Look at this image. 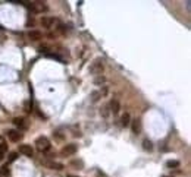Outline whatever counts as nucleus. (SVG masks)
I'll list each match as a JSON object with an SVG mask.
<instances>
[{
    "label": "nucleus",
    "instance_id": "1",
    "mask_svg": "<svg viewBox=\"0 0 191 177\" xmlns=\"http://www.w3.org/2000/svg\"><path fill=\"white\" fill-rule=\"evenodd\" d=\"M35 146H37V149L41 151V152H46V151H49V149L52 148L49 138H46V136H38V138L35 139Z\"/></svg>",
    "mask_w": 191,
    "mask_h": 177
},
{
    "label": "nucleus",
    "instance_id": "2",
    "mask_svg": "<svg viewBox=\"0 0 191 177\" xmlns=\"http://www.w3.org/2000/svg\"><path fill=\"white\" fill-rule=\"evenodd\" d=\"M104 71V62L103 59H100V57H97L93 63H91V66H90V72L93 73V75H102Z\"/></svg>",
    "mask_w": 191,
    "mask_h": 177
},
{
    "label": "nucleus",
    "instance_id": "3",
    "mask_svg": "<svg viewBox=\"0 0 191 177\" xmlns=\"http://www.w3.org/2000/svg\"><path fill=\"white\" fill-rule=\"evenodd\" d=\"M77 152V145L75 143H68V145H65L63 148H62V151H60V154L63 155V157H71V155H74Z\"/></svg>",
    "mask_w": 191,
    "mask_h": 177
},
{
    "label": "nucleus",
    "instance_id": "4",
    "mask_svg": "<svg viewBox=\"0 0 191 177\" xmlns=\"http://www.w3.org/2000/svg\"><path fill=\"white\" fill-rule=\"evenodd\" d=\"M31 9L34 10L35 13H43V12H47V6L46 3H41V1H35V3H31Z\"/></svg>",
    "mask_w": 191,
    "mask_h": 177
},
{
    "label": "nucleus",
    "instance_id": "5",
    "mask_svg": "<svg viewBox=\"0 0 191 177\" xmlns=\"http://www.w3.org/2000/svg\"><path fill=\"white\" fill-rule=\"evenodd\" d=\"M7 138H9V141L10 142H19L21 139H22V133H21L19 130L12 129V130L7 132Z\"/></svg>",
    "mask_w": 191,
    "mask_h": 177
},
{
    "label": "nucleus",
    "instance_id": "6",
    "mask_svg": "<svg viewBox=\"0 0 191 177\" xmlns=\"http://www.w3.org/2000/svg\"><path fill=\"white\" fill-rule=\"evenodd\" d=\"M19 152L24 154L25 157H33V155H34V149H33V146H31V145H27V143L19 146Z\"/></svg>",
    "mask_w": 191,
    "mask_h": 177
},
{
    "label": "nucleus",
    "instance_id": "7",
    "mask_svg": "<svg viewBox=\"0 0 191 177\" xmlns=\"http://www.w3.org/2000/svg\"><path fill=\"white\" fill-rule=\"evenodd\" d=\"M54 22H56V19L52 18V16H43L41 18V25H43V28H47V29H50L53 25H54Z\"/></svg>",
    "mask_w": 191,
    "mask_h": 177
},
{
    "label": "nucleus",
    "instance_id": "8",
    "mask_svg": "<svg viewBox=\"0 0 191 177\" xmlns=\"http://www.w3.org/2000/svg\"><path fill=\"white\" fill-rule=\"evenodd\" d=\"M109 110H110V113L118 114V113L121 111V104H119V101H118V100H112V101L109 103Z\"/></svg>",
    "mask_w": 191,
    "mask_h": 177
},
{
    "label": "nucleus",
    "instance_id": "9",
    "mask_svg": "<svg viewBox=\"0 0 191 177\" xmlns=\"http://www.w3.org/2000/svg\"><path fill=\"white\" fill-rule=\"evenodd\" d=\"M28 38H30L31 41H40V40L43 38V34H41L40 31H37V29H31V31L28 32Z\"/></svg>",
    "mask_w": 191,
    "mask_h": 177
},
{
    "label": "nucleus",
    "instance_id": "10",
    "mask_svg": "<svg viewBox=\"0 0 191 177\" xmlns=\"http://www.w3.org/2000/svg\"><path fill=\"white\" fill-rule=\"evenodd\" d=\"M49 168H52V170H63V164H60V162H56V161H47V162H44Z\"/></svg>",
    "mask_w": 191,
    "mask_h": 177
},
{
    "label": "nucleus",
    "instance_id": "11",
    "mask_svg": "<svg viewBox=\"0 0 191 177\" xmlns=\"http://www.w3.org/2000/svg\"><path fill=\"white\" fill-rule=\"evenodd\" d=\"M121 124L123 126V127H126V126H129V124H131V116H129V113H125V114H122Z\"/></svg>",
    "mask_w": 191,
    "mask_h": 177
},
{
    "label": "nucleus",
    "instance_id": "12",
    "mask_svg": "<svg viewBox=\"0 0 191 177\" xmlns=\"http://www.w3.org/2000/svg\"><path fill=\"white\" fill-rule=\"evenodd\" d=\"M13 123H15V126L19 127V129H25V127H27L25 119H22V117H15V119H13Z\"/></svg>",
    "mask_w": 191,
    "mask_h": 177
},
{
    "label": "nucleus",
    "instance_id": "13",
    "mask_svg": "<svg viewBox=\"0 0 191 177\" xmlns=\"http://www.w3.org/2000/svg\"><path fill=\"white\" fill-rule=\"evenodd\" d=\"M131 124H132V132L135 135H138L140 130H141V124H140V120H131Z\"/></svg>",
    "mask_w": 191,
    "mask_h": 177
},
{
    "label": "nucleus",
    "instance_id": "14",
    "mask_svg": "<svg viewBox=\"0 0 191 177\" xmlns=\"http://www.w3.org/2000/svg\"><path fill=\"white\" fill-rule=\"evenodd\" d=\"M166 167H169V168H178V167H179V161H176V159H169V161L166 162Z\"/></svg>",
    "mask_w": 191,
    "mask_h": 177
},
{
    "label": "nucleus",
    "instance_id": "15",
    "mask_svg": "<svg viewBox=\"0 0 191 177\" xmlns=\"http://www.w3.org/2000/svg\"><path fill=\"white\" fill-rule=\"evenodd\" d=\"M143 148H144L146 151H152V149H153V143L149 141V139H144V141H143Z\"/></svg>",
    "mask_w": 191,
    "mask_h": 177
},
{
    "label": "nucleus",
    "instance_id": "16",
    "mask_svg": "<svg viewBox=\"0 0 191 177\" xmlns=\"http://www.w3.org/2000/svg\"><path fill=\"white\" fill-rule=\"evenodd\" d=\"M100 97H102V92H100V91H93V92H91V101H93V103H96Z\"/></svg>",
    "mask_w": 191,
    "mask_h": 177
},
{
    "label": "nucleus",
    "instance_id": "17",
    "mask_svg": "<svg viewBox=\"0 0 191 177\" xmlns=\"http://www.w3.org/2000/svg\"><path fill=\"white\" fill-rule=\"evenodd\" d=\"M100 113H102V116H103V117H107V116H109V113H110V110H109V104H106Z\"/></svg>",
    "mask_w": 191,
    "mask_h": 177
},
{
    "label": "nucleus",
    "instance_id": "18",
    "mask_svg": "<svg viewBox=\"0 0 191 177\" xmlns=\"http://www.w3.org/2000/svg\"><path fill=\"white\" fill-rule=\"evenodd\" d=\"M0 173H3L4 176H9V174H10V171H9V167H7V164H4V165L1 167V170H0Z\"/></svg>",
    "mask_w": 191,
    "mask_h": 177
},
{
    "label": "nucleus",
    "instance_id": "19",
    "mask_svg": "<svg viewBox=\"0 0 191 177\" xmlns=\"http://www.w3.org/2000/svg\"><path fill=\"white\" fill-rule=\"evenodd\" d=\"M16 158H18V152H10V155H9V159H7V161H9V162H13Z\"/></svg>",
    "mask_w": 191,
    "mask_h": 177
},
{
    "label": "nucleus",
    "instance_id": "20",
    "mask_svg": "<svg viewBox=\"0 0 191 177\" xmlns=\"http://www.w3.org/2000/svg\"><path fill=\"white\" fill-rule=\"evenodd\" d=\"M104 81H106V79L102 76V78H96V81H94V82H96V84H102V82H104Z\"/></svg>",
    "mask_w": 191,
    "mask_h": 177
},
{
    "label": "nucleus",
    "instance_id": "21",
    "mask_svg": "<svg viewBox=\"0 0 191 177\" xmlns=\"http://www.w3.org/2000/svg\"><path fill=\"white\" fill-rule=\"evenodd\" d=\"M4 151H6V146H4V145H1V143H0V154H3V152H4Z\"/></svg>",
    "mask_w": 191,
    "mask_h": 177
},
{
    "label": "nucleus",
    "instance_id": "22",
    "mask_svg": "<svg viewBox=\"0 0 191 177\" xmlns=\"http://www.w3.org/2000/svg\"><path fill=\"white\" fill-rule=\"evenodd\" d=\"M1 158H3V154H0V159H1Z\"/></svg>",
    "mask_w": 191,
    "mask_h": 177
},
{
    "label": "nucleus",
    "instance_id": "23",
    "mask_svg": "<svg viewBox=\"0 0 191 177\" xmlns=\"http://www.w3.org/2000/svg\"><path fill=\"white\" fill-rule=\"evenodd\" d=\"M69 177H75V176H69Z\"/></svg>",
    "mask_w": 191,
    "mask_h": 177
}]
</instances>
